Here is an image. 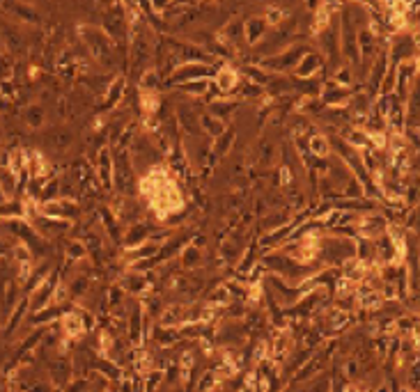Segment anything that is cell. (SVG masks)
<instances>
[{
    "mask_svg": "<svg viewBox=\"0 0 420 392\" xmlns=\"http://www.w3.org/2000/svg\"><path fill=\"white\" fill-rule=\"evenodd\" d=\"M65 328H67L69 335H78V332L83 330V326H80V319L76 317V314H69L67 319H65Z\"/></svg>",
    "mask_w": 420,
    "mask_h": 392,
    "instance_id": "1",
    "label": "cell"
}]
</instances>
